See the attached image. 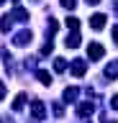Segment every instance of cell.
<instances>
[{
	"label": "cell",
	"mask_w": 118,
	"mask_h": 123,
	"mask_svg": "<svg viewBox=\"0 0 118 123\" xmlns=\"http://www.w3.org/2000/svg\"><path fill=\"white\" fill-rule=\"evenodd\" d=\"M85 72H87L85 59H75V62H72V74H75V77H85Z\"/></svg>",
	"instance_id": "5"
},
{
	"label": "cell",
	"mask_w": 118,
	"mask_h": 123,
	"mask_svg": "<svg viewBox=\"0 0 118 123\" xmlns=\"http://www.w3.org/2000/svg\"><path fill=\"white\" fill-rule=\"evenodd\" d=\"M90 26H93L95 31H100L103 26H105V15H103V13H95L93 18H90Z\"/></svg>",
	"instance_id": "8"
},
{
	"label": "cell",
	"mask_w": 118,
	"mask_h": 123,
	"mask_svg": "<svg viewBox=\"0 0 118 123\" xmlns=\"http://www.w3.org/2000/svg\"><path fill=\"white\" fill-rule=\"evenodd\" d=\"M3 3H5V0H0V5H3Z\"/></svg>",
	"instance_id": "24"
},
{
	"label": "cell",
	"mask_w": 118,
	"mask_h": 123,
	"mask_svg": "<svg viewBox=\"0 0 118 123\" xmlns=\"http://www.w3.org/2000/svg\"><path fill=\"white\" fill-rule=\"evenodd\" d=\"M31 115L36 118V121L46 118V108H44V103H41V100H33V103H31Z\"/></svg>",
	"instance_id": "3"
},
{
	"label": "cell",
	"mask_w": 118,
	"mask_h": 123,
	"mask_svg": "<svg viewBox=\"0 0 118 123\" xmlns=\"http://www.w3.org/2000/svg\"><path fill=\"white\" fill-rule=\"evenodd\" d=\"M59 28V23L54 21V18H49V36H54V31Z\"/></svg>",
	"instance_id": "17"
},
{
	"label": "cell",
	"mask_w": 118,
	"mask_h": 123,
	"mask_svg": "<svg viewBox=\"0 0 118 123\" xmlns=\"http://www.w3.org/2000/svg\"><path fill=\"white\" fill-rule=\"evenodd\" d=\"M77 95H80L77 87H67V90H64V100H67V103H75V100H77Z\"/></svg>",
	"instance_id": "12"
},
{
	"label": "cell",
	"mask_w": 118,
	"mask_h": 123,
	"mask_svg": "<svg viewBox=\"0 0 118 123\" xmlns=\"http://www.w3.org/2000/svg\"><path fill=\"white\" fill-rule=\"evenodd\" d=\"M59 3H62V5L67 8V10H72V8L77 5V0H59Z\"/></svg>",
	"instance_id": "18"
},
{
	"label": "cell",
	"mask_w": 118,
	"mask_h": 123,
	"mask_svg": "<svg viewBox=\"0 0 118 123\" xmlns=\"http://www.w3.org/2000/svg\"><path fill=\"white\" fill-rule=\"evenodd\" d=\"M110 108H113V110H118V95H116L113 100H110Z\"/></svg>",
	"instance_id": "21"
},
{
	"label": "cell",
	"mask_w": 118,
	"mask_h": 123,
	"mask_svg": "<svg viewBox=\"0 0 118 123\" xmlns=\"http://www.w3.org/2000/svg\"><path fill=\"white\" fill-rule=\"evenodd\" d=\"M87 56H90V59H103V56H105V46L103 44H98V41H93V44H87Z\"/></svg>",
	"instance_id": "1"
},
{
	"label": "cell",
	"mask_w": 118,
	"mask_h": 123,
	"mask_svg": "<svg viewBox=\"0 0 118 123\" xmlns=\"http://www.w3.org/2000/svg\"><path fill=\"white\" fill-rule=\"evenodd\" d=\"M87 3H90V5H98V3H100V0H87Z\"/></svg>",
	"instance_id": "23"
},
{
	"label": "cell",
	"mask_w": 118,
	"mask_h": 123,
	"mask_svg": "<svg viewBox=\"0 0 118 123\" xmlns=\"http://www.w3.org/2000/svg\"><path fill=\"white\" fill-rule=\"evenodd\" d=\"M93 113H95L93 103H77V115H80V118H90Z\"/></svg>",
	"instance_id": "4"
},
{
	"label": "cell",
	"mask_w": 118,
	"mask_h": 123,
	"mask_svg": "<svg viewBox=\"0 0 118 123\" xmlns=\"http://www.w3.org/2000/svg\"><path fill=\"white\" fill-rule=\"evenodd\" d=\"M64 69H67V62L56 56V59H54V72H64Z\"/></svg>",
	"instance_id": "15"
},
{
	"label": "cell",
	"mask_w": 118,
	"mask_h": 123,
	"mask_svg": "<svg viewBox=\"0 0 118 123\" xmlns=\"http://www.w3.org/2000/svg\"><path fill=\"white\" fill-rule=\"evenodd\" d=\"M105 77L108 80H116L118 77V62H110L108 67H105Z\"/></svg>",
	"instance_id": "11"
},
{
	"label": "cell",
	"mask_w": 118,
	"mask_h": 123,
	"mask_svg": "<svg viewBox=\"0 0 118 123\" xmlns=\"http://www.w3.org/2000/svg\"><path fill=\"white\" fill-rule=\"evenodd\" d=\"M8 15L13 18V21H28V10H23V8H13Z\"/></svg>",
	"instance_id": "7"
},
{
	"label": "cell",
	"mask_w": 118,
	"mask_h": 123,
	"mask_svg": "<svg viewBox=\"0 0 118 123\" xmlns=\"http://www.w3.org/2000/svg\"><path fill=\"white\" fill-rule=\"evenodd\" d=\"M54 115H56V118L64 115V105H62V103H54Z\"/></svg>",
	"instance_id": "16"
},
{
	"label": "cell",
	"mask_w": 118,
	"mask_h": 123,
	"mask_svg": "<svg viewBox=\"0 0 118 123\" xmlns=\"http://www.w3.org/2000/svg\"><path fill=\"white\" fill-rule=\"evenodd\" d=\"M31 41H33V33H31V31H28V28L18 31L16 36H13V44H16V46H28V44H31Z\"/></svg>",
	"instance_id": "2"
},
{
	"label": "cell",
	"mask_w": 118,
	"mask_h": 123,
	"mask_svg": "<svg viewBox=\"0 0 118 123\" xmlns=\"http://www.w3.org/2000/svg\"><path fill=\"white\" fill-rule=\"evenodd\" d=\"M13 3H18V0H13Z\"/></svg>",
	"instance_id": "25"
},
{
	"label": "cell",
	"mask_w": 118,
	"mask_h": 123,
	"mask_svg": "<svg viewBox=\"0 0 118 123\" xmlns=\"http://www.w3.org/2000/svg\"><path fill=\"white\" fill-rule=\"evenodd\" d=\"M64 23H67V28H69V31H80V18H75V15H69Z\"/></svg>",
	"instance_id": "13"
},
{
	"label": "cell",
	"mask_w": 118,
	"mask_h": 123,
	"mask_svg": "<svg viewBox=\"0 0 118 123\" xmlns=\"http://www.w3.org/2000/svg\"><path fill=\"white\" fill-rule=\"evenodd\" d=\"M0 28L8 33V31L13 28V18H10V15H3V21H0Z\"/></svg>",
	"instance_id": "14"
},
{
	"label": "cell",
	"mask_w": 118,
	"mask_h": 123,
	"mask_svg": "<svg viewBox=\"0 0 118 123\" xmlns=\"http://www.w3.org/2000/svg\"><path fill=\"white\" fill-rule=\"evenodd\" d=\"M23 105H26V92H18L10 108H13V110H23Z\"/></svg>",
	"instance_id": "10"
},
{
	"label": "cell",
	"mask_w": 118,
	"mask_h": 123,
	"mask_svg": "<svg viewBox=\"0 0 118 123\" xmlns=\"http://www.w3.org/2000/svg\"><path fill=\"white\" fill-rule=\"evenodd\" d=\"M3 98H5V85L0 82V100H3Z\"/></svg>",
	"instance_id": "22"
},
{
	"label": "cell",
	"mask_w": 118,
	"mask_h": 123,
	"mask_svg": "<svg viewBox=\"0 0 118 123\" xmlns=\"http://www.w3.org/2000/svg\"><path fill=\"white\" fill-rule=\"evenodd\" d=\"M36 77H39V82H44L46 87L51 85V80H54V77H51V72H46V69H39V72H36Z\"/></svg>",
	"instance_id": "9"
},
{
	"label": "cell",
	"mask_w": 118,
	"mask_h": 123,
	"mask_svg": "<svg viewBox=\"0 0 118 123\" xmlns=\"http://www.w3.org/2000/svg\"><path fill=\"white\" fill-rule=\"evenodd\" d=\"M41 54H51V41H46V46L41 49Z\"/></svg>",
	"instance_id": "20"
},
{
	"label": "cell",
	"mask_w": 118,
	"mask_h": 123,
	"mask_svg": "<svg viewBox=\"0 0 118 123\" xmlns=\"http://www.w3.org/2000/svg\"><path fill=\"white\" fill-rule=\"evenodd\" d=\"M64 46H67V49H77V46H80V33H77V31L67 33V38H64Z\"/></svg>",
	"instance_id": "6"
},
{
	"label": "cell",
	"mask_w": 118,
	"mask_h": 123,
	"mask_svg": "<svg viewBox=\"0 0 118 123\" xmlns=\"http://www.w3.org/2000/svg\"><path fill=\"white\" fill-rule=\"evenodd\" d=\"M110 33H113V41H116V46H118V26H113V28H110Z\"/></svg>",
	"instance_id": "19"
}]
</instances>
